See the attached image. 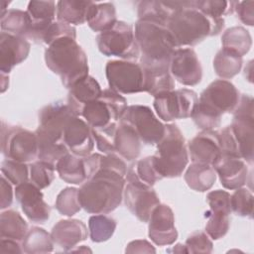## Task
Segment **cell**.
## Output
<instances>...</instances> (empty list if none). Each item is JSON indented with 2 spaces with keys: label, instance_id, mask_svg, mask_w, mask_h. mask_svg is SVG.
Returning <instances> with one entry per match:
<instances>
[{
  "label": "cell",
  "instance_id": "8d00e7d4",
  "mask_svg": "<svg viewBox=\"0 0 254 254\" xmlns=\"http://www.w3.org/2000/svg\"><path fill=\"white\" fill-rule=\"evenodd\" d=\"M242 67V57L226 50H219L213 59V68L215 73L224 79L235 76Z\"/></svg>",
  "mask_w": 254,
  "mask_h": 254
},
{
  "label": "cell",
  "instance_id": "60d3db41",
  "mask_svg": "<svg viewBox=\"0 0 254 254\" xmlns=\"http://www.w3.org/2000/svg\"><path fill=\"white\" fill-rule=\"evenodd\" d=\"M38 138V160L46 162L56 167L57 163L64 155L68 153L67 148L64 143H57L45 138Z\"/></svg>",
  "mask_w": 254,
  "mask_h": 254
},
{
  "label": "cell",
  "instance_id": "7a4b0ae2",
  "mask_svg": "<svg viewBox=\"0 0 254 254\" xmlns=\"http://www.w3.org/2000/svg\"><path fill=\"white\" fill-rule=\"evenodd\" d=\"M125 176L100 166L99 170L78 189L81 207L88 213L107 214L122 201Z\"/></svg>",
  "mask_w": 254,
  "mask_h": 254
},
{
  "label": "cell",
  "instance_id": "91938a15",
  "mask_svg": "<svg viewBox=\"0 0 254 254\" xmlns=\"http://www.w3.org/2000/svg\"><path fill=\"white\" fill-rule=\"evenodd\" d=\"M10 2L8 1H0V8H1V15L4 14L7 10H6V7L9 5Z\"/></svg>",
  "mask_w": 254,
  "mask_h": 254
},
{
  "label": "cell",
  "instance_id": "7402d4cb",
  "mask_svg": "<svg viewBox=\"0 0 254 254\" xmlns=\"http://www.w3.org/2000/svg\"><path fill=\"white\" fill-rule=\"evenodd\" d=\"M211 167L218 175L221 185L227 190H236L246 183L248 168L240 157L220 153Z\"/></svg>",
  "mask_w": 254,
  "mask_h": 254
},
{
  "label": "cell",
  "instance_id": "f35d334b",
  "mask_svg": "<svg viewBox=\"0 0 254 254\" xmlns=\"http://www.w3.org/2000/svg\"><path fill=\"white\" fill-rule=\"evenodd\" d=\"M173 12L168 1L151 0L138 3V19H151L167 25Z\"/></svg>",
  "mask_w": 254,
  "mask_h": 254
},
{
  "label": "cell",
  "instance_id": "5b68a950",
  "mask_svg": "<svg viewBox=\"0 0 254 254\" xmlns=\"http://www.w3.org/2000/svg\"><path fill=\"white\" fill-rule=\"evenodd\" d=\"M134 33L141 54L140 64H170L178 46L166 24L141 18L135 24Z\"/></svg>",
  "mask_w": 254,
  "mask_h": 254
},
{
  "label": "cell",
  "instance_id": "7dc6e473",
  "mask_svg": "<svg viewBox=\"0 0 254 254\" xmlns=\"http://www.w3.org/2000/svg\"><path fill=\"white\" fill-rule=\"evenodd\" d=\"M134 168L139 179L151 187L163 179L156 169L154 155L139 160L136 165H134Z\"/></svg>",
  "mask_w": 254,
  "mask_h": 254
},
{
  "label": "cell",
  "instance_id": "9f6ffc18",
  "mask_svg": "<svg viewBox=\"0 0 254 254\" xmlns=\"http://www.w3.org/2000/svg\"><path fill=\"white\" fill-rule=\"evenodd\" d=\"M252 64H253V62L250 61L244 68V75H245L246 79H248L249 82H252Z\"/></svg>",
  "mask_w": 254,
  "mask_h": 254
},
{
  "label": "cell",
  "instance_id": "d6986e66",
  "mask_svg": "<svg viewBox=\"0 0 254 254\" xmlns=\"http://www.w3.org/2000/svg\"><path fill=\"white\" fill-rule=\"evenodd\" d=\"M169 67L172 76L184 85H196L202 78L201 64L190 48H178L171 58Z\"/></svg>",
  "mask_w": 254,
  "mask_h": 254
},
{
  "label": "cell",
  "instance_id": "e0dca14e",
  "mask_svg": "<svg viewBox=\"0 0 254 254\" xmlns=\"http://www.w3.org/2000/svg\"><path fill=\"white\" fill-rule=\"evenodd\" d=\"M206 201L210 210L205 215V232L210 238L217 240L227 233L230 226V193L222 190H212L207 193Z\"/></svg>",
  "mask_w": 254,
  "mask_h": 254
},
{
  "label": "cell",
  "instance_id": "db71d44e",
  "mask_svg": "<svg viewBox=\"0 0 254 254\" xmlns=\"http://www.w3.org/2000/svg\"><path fill=\"white\" fill-rule=\"evenodd\" d=\"M125 252L126 253H155L156 249L147 240H134L127 245Z\"/></svg>",
  "mask_w": 254,
  "mask_h": 254
},
{
  "label": "cell",
  "instance_id": "7bdbcfd3",
  "mask_svg": "<svg viewBox=\"0 0 254 254\" xmlns=\"http://www.w3.org/2000/svg\"><path fill=\"white\" fill-rule=\"evenodd\" d=\"M237 1L225 0H198L195 1V7L212 18H222L224 15L232 14L235 11Z\"/></svg>",
  "mask_w": 254,
  "mask_h": 254
},
{
  "label": "cell",
  "instance_id": "1f68e13d",
  "mask_svg": "<svg viewBox=\"0 0 254 254\" xmlns=\"http://www.w3.org/2000/svg\"><path fill=\"white\" fill-rule=\"evenodd\" d=\"M28 232V224L21 214L12 209L5 210L0 215V238L22 241Z\"/></svg>",
  "mask_w": 254,
  "mask_h": 254
},
{
  "label": "cell",
  "instance_id": "f5cc1de1",
  "mask_svg": "<svg viewBox=\"0 0 254 254\" xmlns=\"http://www.w3.org/2000/svg\"><path fill=\"white\" fill-rule=\"evenodd\" d=\"M12 183L4 176L1 175V184H0V208L4 209L9 207L13 202V189Z\"/></svg>",
  "mask_w": 254,
  "mask_h": 254
},
{
  "label": "cell",
  "instance_id": "cb8c5ba5",
  "mask_svg": "<svg viewBox=\"0 0 254 254\" xmlns=\"http://www.w3.org/2000/svg\"><path fill=\"white\" fill-rule=\"evenodd\" d=\"M188 153L192 163L210 165L221 153L218 131L202 130L188 144Z\"/></svg>",
  "mask_w": 254,
  "mask_h": 254
},
{
  "label": "cell",
  "instance_id": "ffe728a7",
  "mask_svg": "<svg viewBox=\"0 0 254 254\" xmlns=\"http://www.w3.org/2000/svg\"><path fill=\"white\" fill-rule=\"evenodd\" d=\"M63 142L69 153L79 157L90 155L95 143L91 127L80 116H74L67 122Z\"/></svg>",
  "mask_w": 254,
  "mask_h": 254
},
{
  "label": "cell",
  "instance_id": "2e32d148",
  "mask_svg": "<svg viewBox=\"0 0 254 254\" xmlns=\"http://www.w3.org/2000/svg\"><path fill=\"white\" fill-rule=\"evenodd\" d=\"M102 157L98 153L79 157L68 152L57 163L56 171L65 183L82 185L97 173Z\"/></svg>",
  "mask_w": 254,
  "mask_h": 254
},
{
  "label": "cell",
  "instance_id": "11a10c76",
  "mask_svg": "<svg viewBox=\"0 0 254 254\" xmlns=\"http://www.w3.org/2000/svg\"><path fill=\"white\" fill-rule=\"evenodd\" d=\"M22 252L23 248L21 247L19 241L8 238H0V254H20Z\"/></svg>",
  "mask_w": 254,
  "mask_h": 254
},
{
  "label": "cell",
  "instance_id": "681fc988",
  "mask_svg": "<svg viewBox=\"0 0 254 254\" xmlns=\"http://www.w3.org/2000/svg\"><path fill=\"white\" fill-rule=\"evenodd\" d=\"M64 37H70V38L76 39L75 28L73 26L64 23V22L55 21L47 29L44 39H43V43L47 44L49 46L56 40L64 38Z\"/></svg>",
  "mask_w": 254,
  "mask_h": 254
},
{
  "label": "cell",
  "instance_id": "4fadbf2b",
  "mask_svg": "<svg viewBox=\"0 0 254 254\" xmlns=\"http://www.w3.org/2000/svg\"><path fill=\"white\" fill-rule=\"evenodd\" d=\"M105 74L110 89L132 94L144 91V72L140 64L129 61H109Z\"/></svg>",
  "mask_w": 254,
  "mask_h": 254
},
{
  "label": "cell",
  "instance_id": "f6af8a7d",
  "mask_svg": "<svg viewBox=\"0 0 254 254\" xmlns=\"http://www.w3.org/2000/svg\"><path fill=\"white\" fill-rule=\"evenodd\" d=\"M29 166L26 163L6 159L2 162L1 172L13 185L18 186L29 181Z\"/></svg>",
  "mask_w": 254,
  "mask_h": 254
},
{
  "label": "cell",
  "instance_id": "816d5d0a",
  "mask_svg": "<svg viewBox=\"0 0 254 254\" xmlns=\"http://www.w3.org/2000/svg\"><path fill=\"white\" fill-rule=\"evenodd\" d=\"M235 11L242 23L253 26L254 24V1H237Z\"/></svg>",
  "mask_w": 254,
  "mask_h": 254
},
{
  "label": "cell",
  "instance_id": "74e56055",
  "mask_svg": "<svg viewBox=\"0 0 254 254\" xmlns=\"http://www.w3.org/2000/svg\"><path fill=\"white\" fill-rule=\"evenodd\" d=\"M116 229V221L105 214H94L88 219V230L93 242H104L111 238Z\"/></svg>",
  "mask_w": 254,
  "mask_h": 254
},
{
  "label": "cell",
  "instance_id": "ac0fdd59",
  "mask_svg": "<svg viewBox=\"0 0 254 254\" xmlns=\"http://www.w3.org/2000/svg\"><path fill=\"white\" fill-rule=\"evenodd\" d=\"M16 200L20 203L25 215L35 223H45L51 214L50 205L44 200L41 189L31 181L24 182L15 189Z\"/></svg>",
  "mask_w": 254,
  "mask_h": 254
},
{
  "label": "cell",
  "instance_id": "6da1fadb",
  "mask_svg": "<svg viewBox=\"0 0 254 254\" xmlns=\"http://www.w3.org/2000/svg\"><path fill=\"white\" fill-rule=\"evenodd\" d=\"M167 27L178 48H186L218 35L224 28V20L206 16L195 7V1H183L172 13Z\"/></svg>",
  "mask_w": 254,
  "mask_h": 254
},
{
  "label": "cell",
  "instance_id": "8992f818",
  "mask_svg": "<svg viewBox=\"0 0 254 254\" xmlns=\"http://www.w3.org/2000/svg\"><path fill=\"white\" fill-rule=\"evenodd\" d=\"M155 166L161 177L178 178L189 164L185 137L176 124H167L163 138L157 144Z\"/></svg>",
  "mask_w": 254,
  "mask_h": 254
},
{
  "label": "cell",
  "instance_id": "b9f144b4",
  "mask_svg": "<svg viewBox=\"0 0 254 254\" xmlns=\"http://www.w3.org/2000/svg\"><path fill=\"white\" fill-rule=\"evenodd\" d=\"M231 211L243 217L252 218L253 214V194L245 188H238L230 195Z\"/></svg>",
  "mask_w": 254,
  "mask_h": 254
},
{
  "label": "cell",
  "instance_id": "f907efd6",
  "mask_svg": "<svg viewBox=\"0 0 254 254\" xmlns=\"http://www.w3.org/2000/svg\"><path fill=\"white\" fill-rule=\"evenodd\" d=\"M218 137H219V146H220L221 153L240 157L238 146L230 125L221 129L218 132Z\"/></svg>",
  "mask_w": 254,
  "mask_h": 254
},
{
  "label": "cell",
  "instance_id": "9a60e30c",
  "mask_svg": "<svg viewBox=\"0 0 254 254\" xmlns=\"http://www.w3.org/2000/svg\"><path fill=\"white\" fill-rule=\"evenodd\" d=\"M76 113L67 103L54 102L45 106L39 113V126L36 130L37 137L64 143L63 136L67 122Z\"/></svg>",
  "mask_w": 254,
  "mask_h": 254
},
{
  "label": "cell",
  "instance_id": "d6a6232c",
  "mask_svg": "<svg viewBox=\"0 0 254 254\" xmlns=\"http://www.w3.org/2000/svg\"><path fill=\"white\" fill-rule=\"evenodd\" d=\"M87 24L94 32H104L110 29L116 22V9L110 3H94L87 17Z\"/></svg>",
  "mask_w": 254,
  "mask_h": 254
},
{
  "label": "cell",
  "instance_id": "bcb514c9",
  "mask_svg": "<svg viewBox=\"0 0 254 254\" xmlns=\"http://www.w3.org/2000/svg\"><path fill=\"white\" fill-rule=\"evenodd\" d=\"M117 126L118 124L100 128V129L91 128L92 136L94 138V142L96 144L97 149L105 155L115 153L114 139H115Z\"/></svg>",
  "mask_w": 254,
  "mask_h": 254
},
{
  "label": "cell",
  "instance_id": "30bf717a",
  "mask_svg": "<svg viewBox=\"0 0 254 254\" xmlns=\"http://www.w3.org/2000/svg\"><path fill=\"white\" fill-rule=\"evenodd\" d=\"M1 151L6 159L31 163L38 159V138L36 133L19 126L1 127Z\"/></svg>",
  "mask_w": 254,
  "mask_h": 254
},
{
  "label": "cell",
  "instance_id": "680465c9",
  "mask_svg": "<svg viewBox=\"0 0 254 254\" xmlns=\"http://www.w3.org/2000/svg\"><path fill=\"white\" fill-rule=\"evenodd\" d=\"M168 252H175V253H188L186 246L183 244H177L173 249H169Z\"/></svg>",
  "mask_w": 254,
  "mask_h": 254
},
{
  "label": "cell",
  "instance_id": "9c48e42d",
  "mask_svg": "<svg viewBox=\"0 0 254 254\" xmlns=\"http://www.w3.org/2000/svg\"><path fill=\"white\" fill-rule=\"evenodd\" d=\"M126 184L123 198L129 211L142 222H148L153 209L160 204V199L154 189L142 182L132 165L126 174Z\"/></svg>",
  "mask_w": 254,
  "mask_h": 254
},
{
  "label": "cell",
  "instance_id": "7c38bea8",
  "mask_svg": "<svg viewBox=\"0 0 254 254\" xmlns=\"http://www.w3.org/2000/svg\"><path fill=\"white\" fill-rule=\"evenodd\" d=\"M197 100L196 92L191 89H174L156 95L154 108L162 120L169 122L190 117Z\"/></svg>",
  "mask_w": 254,
  "mask_h": 254
},
{
  "label": "cell",
  "instance_id": "4dcf8cb0",
  "mask_svg": "<svg viewBox=\"0 0 254 254\" xmlns=\"http://www.w3.org/2000/svg\"><path fill=\"white\" fill-rule=\"evenodd\" d=\"M27 13L31 18L30 31H42L55 22L57 3L55 1H30Z\"/></svg>",
  "mask_w": 254,
  "mask_h": 254
},
{
  "label": "cell",
  "instance_id": "f546056e",
  "mask_svg": "<svg viewBox=\"0 0 254 254\" xmlns=\"http://www.w3.org/2000/svg\"><path fill=\"white\" fill-rule=\"evenodd\" d=\"M185 181L189 188L195 191H206L216 181V173L210 165L192 163L185 173Z\"/></svg>",
  "mask_w": 254,
  "mask_h": 254
},
{
  "label": "cell",
  "instance_id": "d590c367",
  "mask_svg": "<svg viewBox=\"0 0 254 254\" xmlns=\"http://www.w3.org/2000/svg\"><path fill=\"white\" fill-rule=\"evenodd\" d=\"M54 244L51 233L40 227H32L22 240L23 252L28 254L50 253L54 249Z\"/></svg>",
  "mask_w": 254,
  "mask_h": 254
},
{
  "label": "cell",
  "instance_id": "5bb4252c",
  "mask_svg": "<svg viewBox=\"0 0 254 254\" xmlns=\"http://www.w3.org/2000/svg\"><path fill=\"white\" fill-rule=\"evenodd\" d=\"M120 120L129 123L136 131L141 142L146 145H157L165 134L166 125L146 105L127 106Z\"/></svg>",
  "mask_w": 254,
  "mask_h": 254
},
{
  "label": "cell",
  "instance_id": "6f0895ef",
  "mask_svg": "<svg viewBox=\"0 0 254 254\" xmlns=\"http://www.w3.org/2000/svg\"><path fill=\"white\" fill-rule=\"evenodd\" d=\"M9 85V76L6 73L1 72V92H4Z\"/></svg>",
  "mask_w": 254,
  "mask_h": 254
},
{
  "label": "cell",
  "instance_id": "d4e9b609",
  "mask_svg": "<svg viewBox=\"0 0 254 254\" xmlns=\"http://www.w3.org/2000/svg\"><path fill=\"white\" fill-rule=\"evenodd\" d=\"M87 227L79 219H63L56 223L51 236L56 245L64 251H72L73 248L87 238Z\"/></svg>",
  "mask_w": 254,
  "mask_h": 254
},
{
  "label": "cell",
  "instance_id": "52a82bcc",
  "mask_svg": "<svg viewBox=\"0 0 254 254\" xmlns=\"http://www.w3.org/2000/svg\"><path fill=\"white\" fill-rule=\"evenodd\" d=\"M127 108V100L120 93L108 88L98 99L85 104L81 116L91 128L100 129L118 124Z\"/></svg>",
  "mask_w": 254,
  "mask_h": 254
},
{
  "label": "cell",
  "instance_id": "f1b7e54d",
  "mask_svg": "<svg viewBox=\"0 0 254 254\" xmlns=\"http://www.w3.org/2000/svg\"><path fill=\"white\" fill-rule=\"evenodd\" d=\"M93 4L92 1L61 0L57 2V19L69 25L83 24L87 21Z\"/></svg>",
  "mask_w": 254,
  "mask_h": 254
},
{
  "label": "cell",
  "instance_id": "83f0119b",
  "mask_svg": "<svg viewBox=\"0 0 254 254\" xmlns=\"http://www.w3.org/2000/svg\"><path fill=\"white\" fill-rule=\"evenodd\" d=\"M141 143L133 127L129 123L120 120L114 139L115 153L127 161H133L140 155Z\"/></svg>",
  "mask_w": 254,
  "mask_h": 254
},
{
  "label": "cell",
  "instance_id": "277c9868",
  "mask_svg": "<svg viewBox=\"0 0 254 254\" xmlns=\"http://www.w3.org/2000/svg\"><path fill=\"white\" fill-rule=\"evenodd\" d=\"M45 62L66 88L88 75L87 57L76 40L70 37L58 39L49 45L45 51Z\"/></svg>",
  "mask_w": 254,
  "mask_h": 254
},
{
  "label": "cell",
  "instance_id": "ba28073f",
  "mask_svg": "<svg viewBox=\"0 0 254 254\" xmlns=\"http://www.w3.org/2000/svg\"><path fill=\"white\" fill-rule=\"evenodd\" d=\"M96 44L101 54L123 60H137L140 56L133 26L118 21L108 30L99 33Z\"/></svg>",
  "mask_w": 254,
  "mask_h": 254
},
{
  "label": "cell",
  "instance_id": "3957f363",
  "mask_svg": "<svg viewBox=\"0 0 254 254\" xmlns=\"http://www.w3.org/2000/svg\"><path fill=\"white\" fill-rule=\"evenodd\" d=\"M239 99V91L233 83L214 80L200 93L190 117L201 130H213L219 127L223 113L235 110Z\"/></svg>",
  "mask_w": 254,
  "mask_h": 254
},
{
  "label": "cell",
  "instance_id": "603a6c76",
  "mask_svg": "<svg viewBox=\"0 0 254 254\" xmlns=\"http://www.w3.org/2000/svg\"><path fill=\"white\" fill-rule=\"evenodd\" d=\"M30 43L26 38L1 32L0 34V71L8 74L12 68L29 56Z\"/></svg>",
  "mask_w": 254,
  "mask_h": 254
},
{
  "label": "cell",
  "instance_id": "44dd1931",
  "mask_svg": "<svg viewBox=\"0 0 254 254\" xmlns=\"http://www.w3.org/2000/svg\"><path fill=\"white\" fill-rule=\"evenodd\" d=\"M148 235L159 246L171 245L178 238L175 226V216L172 208L167 204H158L149 218Z\"/></svg>",
  "mask_w": 254,
  "mask_h": 254
},
{
  "label": "cell",
  "instance_id": "ab89813d",
  "mask_svg": "<svg viewBox=\"0 0 254 254\" xmlns=\"http://www.w3.org/2000/svg\"><path fill=\"white\" fill-rule=\"evenodd\" d=\"M56 209L63 215L72 216L82 207L79 201L78 189L65 188L60 191L55 202Z\"/></svg>",
  "mask_w": 254,
  "mask_h": 254
},
{
  "label": "cell",
  "instance_id": "836d02e7",
  "mask_svg": "<svg viewBox=\"0 0 254 254\" xmlns=\"http://www.w3.org/2000/svg\"><path fill=\"white\" fill-rule=\"evenodd\" d=\"M221 43L223 49L243 57L249 52L252 46V39L250 33L244 27L234 26L222 34Z\"/></svg>",
  "mask_w": 254,
  "mask_h": 254
},
{
  "label": "cell",
  "instance_id": "e575fe53",
  "mask_svg": "<svg viewBox=\"0 0 254 254\" xmlns=\"http://www.w3.org/2000/svg\"><path fill=\"white\" fill-rule=\"evenodd\" d=\"M0 26L2 32L27 38L31 26V18L27 11L10 9L1 15Z\"/></svg>",
  "mask_w": 254,
  "mask_h": 254
},
{
  "label": "cell",
  "instance_id": "484cf974",
  "mask_svg": "<svg viewBox=\"0 0 254 254\" xmlns=\"http://www.w3.org/2000/svg\"><path fill=\"white\" fill-rule=\"evenodd\" d=\"M68 89L67 104L77 116H81V111L85 104L98 99L102 93L100 84L90 75L77 80Z\"/></svg>",
  "mask_w": 254,
  "mask_h": 254
},
{
  "label": "cell",
  "instance_id": "4316f807",
  "mask_svg": "<svg viewBox=\"0 0 254 254\" xmlns=\"http://www.w3.org/2000/svg\"><path fill=\"white\" fill-rule=\"evenodd\" d=\"M144 72V91L154 97L160 93L174 90L175 80L170 72V64H141Z\"/></svg>",
  "mask_w": 254,
  "mask_h": 254
},
{
  "label": "cell",
  "instance_id": "ee69618b",
  "mask_svg": "<svg viewBox=\"0 0 254 254\" xmlns=\"http://www.w3.org/2000/svg\"><path fill=\"white\" fill-rule=\"evenodd\" d=\"M55 171V166L38 160L30 166V181L41 190L45 189L54 181Z\"/></svg>",
  "mask_w": 254,
  "mask_h": 254
},
{
  "label": "cell",
  "instance_id": "c3c4849f",
  "mask_svg": "<svg viewBox=\"0 0 254 254\" xmlns=\"http://www.w3.org/2000/svg\"><path fill=\"white\" fill-rule=\"evenodd\" d=\"M186 249L188 253H211L213 244L206 232L195 231L186 240Z\"/></svg>",
  "mask_w": 254,
  "mask_h": 254
},
{
  "label": "cell",
  "instance_id": "8fae6325",
  "mask_svg": "<svg viewBox=\"0 0 254 254\" xmlns=\"http://www.w3.org/2000/svg\"><path fill=\"white\" fill-rule=\"evenodd\" d=\"M231 128L238 146L240 157L248 164L253 163L254 144V116L253 98L243 94L233 111Z\"/></svg>",
  "mask_w": 254,
  "mask_h": 254
}]
</instances>
